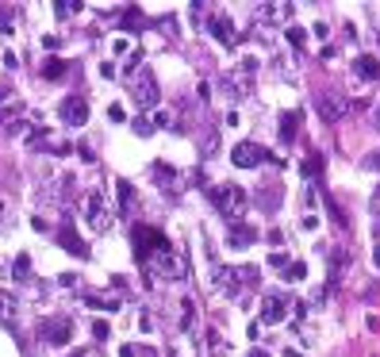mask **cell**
<instances>
[{
  "instance_id": "obj_1",
  "label": "cell",
  "mask_w": 380,
  "mask_h": 357,
  "mask_svg": "<svg viewBox=\"0 0 380 357\" xmlns=\"http://www.w3.org/2000/svg\"><path fill=\"white\" fill-rule=\"evenodd\" d=\"M215 292H227V296H238L242 288H253L257 284V269L253 265H238V269H231V265H223V269H215Z\"/></svg>"
},
{
  "instance_id": "obj_2",
  "label": "cell",
  "mask_w": 380,
  "mask_h": 357,
  "mask_svg": "<svg viewBox=\"0 0 380 357\" xmlns=\"http://www.w3.org/2000/svg\"><path fill=\"white\" fill-rule=\"evenodd\" d=\"M212 204H215V212L227 215L231 223H238V215H242L246 208V193H242V184H215L212 193Z\"/></svg>"
},
{
  "instance_id": "obj_3",
  "label": "cell",
  "mask_w": 380,
  "mask_h": 357,
  "mask_svg": "<svg viewBox=\"0 0 380 357\" xmlns=\"http://www.w3.org/2000/svg\"><path fill=\"white\" fill-rule=\"evenodd\" d=\"M112 219H116V212L107 208L104 193L100 188H92V193H85V223L92 234H104L107 227H112Z\"/></svg>"
},
{
  "instance_id": "obj_4",
  "label": "cell",
  "mask_w": 380,
  "mask_h": 357,
  "mask_svg": "<svg viewBox=\"0 0 380 357\" xmlns=\"http://www.w3.org/2000/svg\"><path fill=\"white\" fill-rule=\"evenodd\" d=\"M39 338L47 346H69V338H73V323L66 315H50L39 323Z\"/></svg>"
},
{
  "instance_id": "obj_5",
  "label": "cell",
  "mask_w": 380,
  "mask_h": 357,
  "mask_svg": "<svg viewBox=\"0 0 380 357\" xmlns=\"http://www.w3.org/2000/svg\"><path fill=\"white\" fill-rule=\"evenodd\" d=\"M231 162L238 165V169H257V165H265V162H277L265 146H257V143H238L231 150Z\"/></svg>"
},
{
  "instance_id": "obj_6",
  "label": "cell",
  "mask_w": 380,
  "mask_h": 357,
  "mask_svg": "<svg viewBox=\"0 0 380 357\" xmlns=\"http://www.w3.org/2000/svg\"><path fill=\"white\" fill-rule=\"evenodd\" d=\"M315 108H319L322 123H338V119L350 116V100L342 97V93H319V97H315Z\"/></svg>"
},
{
  "instance_id": "obj_7",
  "label": "cell",
  "mask_w": 380,
  "mask_h": 357,
  "mask_svg": "<svg viewBox=\"0 0 380 357\" xmlns=\"http://www.w3.org/2000/svg\"><path fill=\"white\" fill-rule=\"evenodd\" d=\"M166 242H169V238H166L162 231H154V227H135V258L147 265L150 254H154L157 246H166Z\"/></svg>"
},
{
  "instance_id": "obj_8",
  "label": "cell",
  "mask_w": 380,
  "mask_h": 357,
  "mask_svg": "<svg viewBox=\"0 0 380 357\" xmlns=\"http://www.w3.org/2000/svg\"><path fill=\"white\" fill-rule=\"evenodd\" d=\"M58 116H62V123H69V127L88 123V100L81 97V93H73V97H66L58 104Z\"/></svg>"
},
{
  "instance_id": "obj_9",
  "label": "cell",
  "mask_w": 380,
  "mask_h": 357,
  "mask_svg": "<svg viewBox=\"0 0 380 357\" xmlns=\"http://www.w3.org/2000/svg\"><path fill=\"white\" fill-rule=\"evenodd\" d=\"M284 319H288V299H284L281 292H269V296L262 299V323L265 327H277Z\"/></svg>"
},
{
  "instance_id": "obj_10",
  "label": "cell",
  "mask_w": 380,
  "mask_h": 357,
  "mask_svg": "<svg viewBox=\"0 0 380 357\" xmlns=\"http://www.w3.org/2000/svg\"><path fill=\"white\" fill-rule=\"evenodd\" d=\"M58 242H62V250L73 254V258H88V246L81 242V234L73 231V219H62V227H58Z\"/></svg>"
},
{
  "instance_id": "obj_11",
  "label": "cell",
  "mask_w": 380,
  "mask_h": 357,
  "mask_svg": "<svg viewBox=\"0 0 380 357\" xmlns=\"http://www.w3.org/2000/svg\"><path fill=\"white\" fill-rule=\"evenodd\" d=\"M207 31H212L215 42H223L227 50H231L234 42H238V35H234V23H231V16H227V12H215L212 23H207Z\"/></svg>"
},
{
  "instance_id": "obj_12",
  "label": "cell",
  "mask_w": 380,
  "mask_h": 357,
  "mask_svg": "<svg viewBox=\"0 0 380 357\" xmlns=\"http://www.w3.org/2000/svg\"><path fill=\"white\" fill-rule=\"evenodd\" d=\"M135 100L142 108H157L162 93H157V81L150 77V73H138V77H135Z\"/></svg>"
},
{
  "instance_id": "obj_13",
  "label": "cell",
  "mask_w": 380,
  "mask_h": 357,
  "mask_svg": "<svg viewBox=\"0 0 380 357\" xmlns=\"http://www.w3.org/2000/svg\"><path fill=\"white\" fill-rule=\"evenodd\" d=\"M253 238H257V231H253L250 223H231V227H227V246H231V250H246Z\"/></svg>"
},
{
  "instance_id": "obj_14",
  "label": "cell",
  "mask_w": 380,
  "mask_h": 357,
  "mask_svg": "<svg viewBox=\"0 0 380 357\" xmlns=\"http://www.w3.org/2000/svg\"><path fill=\"white\" fill-rule=\"evenodd\" d=\"M0 323H4V327H16V323H20V299L4 288H0Z\"/></svg>"
},
{
  "instance_id": "obj_15",
  "label": "cell",
  "mask_w": 380,
  "mask_h": 357,
  "mask_svg": "<svg viewBox=\"0 0 380 357\" xmlns=\"http://www.w3.org/2000/svg\"><path fill=\"white\" fill-rule=\"evenodd\" d=\"M353 73H357L361 81H380V58L377 54H361V58L353 62Z\"/></svg>"
},
{
  "instance_id": "obj_16",
  "label": "cell",
  "mask_w": 380,
  "mask_h": 357,
  "mask_svg": "<svg viewBox=\"0 0 380 357\" xmlns=\"http://www.w3.org/2000/svg\"><path fill=\"white\" fill-rule=\"evenodd\" d=\"M177 323H181V330H192L196 327V299H181L177 304Z\"/></svg>"
},
{
  "instance_id": "obj_17",
  "label": "cell",
  "mask_w": 380,
  "mask_h": 357,
  "mask_svg": "<svg viewBox=\"0 0 380 357\" xmlns=\"http://www.w3.org/2000/svg\"><path fill=\"white\" fill-rule=\"evenodd\" d=\"M296 127H300V112H284L281 116V143L284 146L296 143Z\"/></svg>"
},
{
  "instance_id": "obj_18",
  "label": "cell",
  "mask_w": 380,
  "mask_h": 357,
  "mask_svg": "<svg viewBox=\"0 0 380 357\" xmlns=\"http://www.w3.org/2000/svg\"><path fill=\"white\" fill-rule=\"evenodd\" d=\"M85 304H92V308H100V311H119L123 308L119 296H100V292H85Z\"/></svg>"
},
{
  "instance_id": "obj_19",
  "label": "cell",
  "mask_w": 380,
  "mask_h": 357,
  "mask_svg": "<svg viewBox=\"0 0 380 357\" xmlns=\"http://www.w3.org/2000/svg\"><path fill=\"white\" fill-rule=\"evenodd\" d=\"M66 62H62V58H47V62H42V77H47V81H58V77H66Z\"/></svg>"
},
{
  "instance_id": "obj_20",
  "label": "cell",
  "mask_w": 380,
  "mask_h": 357,
  "mask_svg": "<svg viewBox=\"0 0 380 357\" xmlns=\"http://www.w3.org/2000/svg\"><path fill=\"white\" fill-rule=\"evenodd\" d=\"M300 173H303V177H307V181H315V177H319V173H322V158H319V154H312V158H303V162H300Z\"/></svg>"
},
{
  "instance_id": "obj_21",
  "label": "cell",
  "mask_w": 380,
  "mask_h": 357,
  "mask_svg": "<svg viewBox=\"0 0 380 357\" xmlns=\"http://www.w3.org/2000/svg\"><path fill=\"white\" fill-rule=\"evenodd\" d=\"M116 193H119V208H131L135 204V188H131V181H116Z\"/></svg>"
},
{
  "instance_id": "obj_22",
  "label": "cell",
  "mask_w": 380,
  "mask_h": 357,
  "mask_svg": "<svg viewBox=\"0 0 380 357\" xmlns=\"http://www.w3.org/2000/svg\"><path fill=\"white\" fill-rule=\"evenodd\" d=\"M284 39H288V47H292V50H303V47H307V31H303V27H288V31H284Z\"/></svg>"
},
{
  "instance_id": "obj_23",
  "label": "cell",
  "mask_w": 380,
  "mask_h": 357,
  "mask_svg": "<svg viewBox=\"0 0 380 357\" xmlns=\"http://www.w3.org/2000/svg\"><path fill=\"white\" fill-rule=\"evenodd\" d=\"M207 349H212L215 357H227V342H223L219 330H207Z\"/></svg>"
},
{
  "instance_id": "obj_24",
  "label": "cell",
  "mask_w": 380,
  "mask_h": 357,
  "mask_svg": "<svg viewBox=\"0 0 380 357\" xmlns=\"http://www.w3.org/2000/svg\"><path fill=\"white\" fill-rule=\"evenodd\" d=\"M12 273H16V280H31V258H27V254H20V258H16Z\"/></svg>"
},
{
  "instance_id": "obj_25",
  "label": "cell",
  "mask_w": 380,
  "mask_h": 357,
  "mask_svg": "<svg viewBox=\"0 0 380 357\" xmlns=\"http://www.w3.org/2000/svg\"><path fill=\"white\" fill-rule=\"evenodd\" d=\"M303 277H307V265H303V261H292V265L284 269V280H303Z\"/></svg>"
},
{
  "instance_id": "obj_26",
  "label": "cell",
  "mask_w": 380,
  "mask_h": 357,
  "mask_svg": "<svg viewBox=\"0 0 380 357\" xmlns=\"http://www.w3.org/2000/svg\"><path fill=\"white\" fill-rule=\"evenodd\" d=\"M154 173H157V181H162V188H169V184L177 181V173L169 169V165H154Z\"/></svg>"
},
{
  "instance_id": "obj_27",
  "label": "cell",
  "mask_w": 380,
  "mask_h": 357,
  "mask_svg": "<svg viewBox=\"0 0 380 357\" xmlns=\"http://www.w3.org/2000/svg\"><path fill=\"white\" fill-rule=\"evenodd\" d=\"M269 265H273V269H288V265H292V261H288V254H284V250H273V254H269Z\"/></svg>"
},
{
  "instance_id": "obj_28",
  "label": "cell",
  "mask_w": 380,
  "mask_h": 357,
  "mask_svg": "<svg viewBox=\"0 0 380 357\" xmlns=\"http://www.w3.org/2000/svg\"><path fill=\"white\" fill-rule=\"evenodd\" d=\"M107 119H112V123H127V108L123 104H112V108H107Z\"/></svg>"
},
{
  "instance_id": "obj_29",
  "label": "cell",
  "mask_w": 380,
  "mask_h": 357,
  "mask_svg": "<svg viewBox=\"0 0 380 357\" xmlns=\"http://www.w3.org/2000/svg\"><path fill=\"white\" fill-rule=\"evenodd\" d=\"M112 50H116V58H123V54H127V58H131V54H135V50H131V42H127V39H116V42H112Z\"/></svg>"
},
{
  "instance_id": "obj_30",
  "label": "cell",
  "mask_w": 380,
  "mask_h": 357,
  "mask_svg": "<svg viewBox=\"0 0 380 357\" xmlns=\"http://www.w3.org/2000/svg\"><path fill=\"white\" fill-rule=\"evenodd\" d=\"M73 12H81L77 0H73V4H54V16H73Z\"/></svg>"
},
{
  "instance_id": "obj_31",
  "label": "cell",
  "mask_w": 380,
  "mask_h": 357,
  "mask_svg": "<svg viewBox=\"0 0 380 357\" xmlns=\"http://www.w3.org/2000/svg\"><path fill=\"white\" fill-rule=\"evenodd\" d=\"M92 334H97V342H107V323H104V319L92 323Z\"/></svg>"
},
{
  "instance_id": "obj_32",
  "label": "cell",
  "mask_w": 380,
  "mask_h": 357,
  "mask_svg": "<svg viewBox=\"0 0 380 357\" xmlns=\"http://www.w3.org/2000/svg\"><path fill=\"white\" fill-rule=\"evenodd\" d=\"M135 135H154V123L150 119H135Z\"/></svg>"
},
{
  "instance_id": "obj_33",
  "label": "cell",
  "mask_w": 380,
  "mask_h": 357,
  "mask_svg": "<svg viewBox=\"0 0 380 357\" xmlns=\"http://www.w3.org/2000/svg\"><path fill=\"white\" fill-rule=\"evenodd\" d=\"M150 123H154V131H157V127H169V112H162V108H157V112H154V119H150Z\"/></svg>"
},
{
  "instance_id": "obj_34",
  "label": "cell",
  "mask_w": 380,
  "mask_h": 357,
  "mask_svg": "<svg viewBox=\"0 0 380 357\" xmlns=\"http://www.w3.org/2000/svg\"><path fill=\"white\" fill-rule=\"evenodd\" d=\"M77 154H81V158H85V162H97V154H92V146H85V143H81V146H77Z\"/></svg>"
},
{
  "instance_id": "obj_35",
  "label": "cell",
  "mask_w": 380,
  "mask_h": 357,
  "mask_svg": "<svg viewBox=\"0 0 380 357\" xmlns=\"http://www.w3.org/2000/svg\"><path fill=\"white\" fill-rule=\"evenodd\" d=\"M257 69V58H242V73H253Z\"/></svg>"
},
{
  "instance_id": "obj_36",
  "label": "cell",
  "mask_w": 380,
  "mask_h": 357,
  "mask_svg": "<svg viewBox=\"0 0 380 357\" xmlns=\"http://www.w3.org/2000/svg\"><path fill=\"white\" fill-rule=\"evenodd\" d=\"M119 357H138V346H123V349H119Z\"/></svg>"
},
{
  "instance_id": "obj_37",
  "label": "cell",
  "mask_w": 380,
  "mask_h": 357,
  "mask_svg": "<svg viewBox=\"0 0 380 357\" xmlns=\"http://www.w3.org/2000/svg\"><path fill=\"white\" fill-rule=\"evenodd\" d=\"M365 165H369V169H380V154H369V158H365Z\"/></svg>"
},
{
  "instance_id": "obj_38",
  "label": "cell",
  "mask_w": 380,
  "mask_h": 357,
  "mask_svg": "<svg viewBox=\"0 0 380 357\" xmlns=\"http://www.w3.org/2000/svg\"><path fill=\"white\" fill-rule=\"evenodd\" d=\"M138 357H157V349H150V346H138Z\"/></svg>"
},
{
  "instance_id": "obj_39",
  "label": "cell",
  "mask_w": 380,
  "mask_h": 357,
  "mask_svg": "<svg viewBox=\"0 0 380 357\" xmlns=\"http://www.w3.org/2000/svg\"><path fill=\"white\" fill-rule=\"evenodd\" d=\"M372 265H377V269H380V242H377V246H372Z\"/></svg>"
},
{
  "instance_id": "obj_40",
  "label": "cell",
  "mask_w": 380,
  "mask_h": 357,
  "mask_svg": "<svg viewBox=\"0 0 380 357\" xmlns=\"http://www.w3.org/2000/svg\"><path fill=\"white\" fill-rule=\"evenodd\" d=\"M8 97H12V88H4V85H0V104H4Z\"/></svg>"
},
{
  "instance_id": "obj_41",
  "label": "cell",
  "mask_w": 380,
  "mask_h": 357,
  "mask_svg": "<svg viewBox=\"0 0 380 357\" xmlns=\"http://www.w3.org/2000/svg\"><path fill=\"white\" fill-rule=\"evenodd\" d=\"M250 357H273V354H265V349H250Z\"/></svg>"
},
{
  "instance_id": "obj_42",
  "label": "cell",
  "mask_w": 380,
  "mask_h": 357,
  "mask_svg": "<svg viewBox=\"0 0 380 357\" xmlns=\"http://www.w3.org/2000/svg\"><path fill=\"white\" fill-rule=\"evenodd\" d=\"M281 357H300V349H284V354Z\"/></svg>"
},
{
  "instance_id": "obj_43",
  "label": "cell",
  "mask_w": 380,
  "mask_h": 357,
  "mask_svg": "<svg viewBox=\"0 0 380 357\" xmlns=\"http://www.w3.org/2000/svg\"><path fill=\"white\" fill-rule=\"evenodd\" d=\"M377 127H380V108H377Z\"/></svg>"
},
{
  "instance_id": "obj_44",
  "label": "cell",
  "mask_w": 380,
  "mask_h": 357,
  "mask_svg": "<svg viewBox=\"0 0 380 357\" xmlns=\"http://www.w3.org/2000/svg\"><path fill=\"white\" fill-rule=\"evenodd\" d=\"M73 357H85V354H73Z\"/></svg>"
},
{
  "instance_id": "obj_45",
  "label": "cell",
  "mask_w": 380,
  "mask_h": 357,
  "mask_svg": "<svg viewBox=\"0 0 380 357\" xmlns=\"http://www.w3.org/2000/svg\"><path fill=\"white\" fill-rule=\"evenodd\" d=\"M0 212H4V204H0Z\"/></svg>"
}]
</instances>
